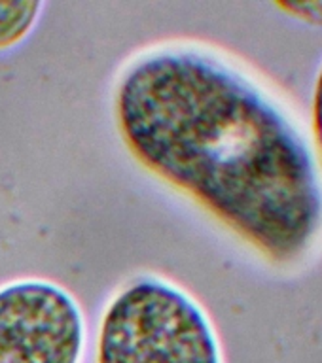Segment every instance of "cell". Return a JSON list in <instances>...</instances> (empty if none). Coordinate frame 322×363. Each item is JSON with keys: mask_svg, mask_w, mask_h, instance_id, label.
<instances>
[{"mask_svg": "<svg viewBox=\"0 0 322 363\" xmlns=\"http://www.w3.org/2000/svg\"><path fill=\"white\" fill-rule=\"evenodd\" d=\"M139 163L279 269L322 252V167L294 102L249 62L199 40L148 45L114 84Z\"/></svg>", "mask_w": 322, "mask_h": 363, "instance_id": "1", "label": "cell"}, {"mask_svg": "<svg viewBox=\"0 0 322 363\" xmlns=\"http://www.w3.org/2000/svg\"><path fill=\"white\" fill-rule=\"evenodd\" d=\"M95 363H226L209 312L190 291L142 274L102 311Z\"/></svg>", "mask_w": 322, "mask_h": 363, "instance_id": "2", "label": "cell"}, {"mask_svg": "<svg viewBox=\"0 0 322 363\" xmlns=\"http://www.w3.org/2000/svg\"><path fill=\"white\" fill-rule=\"evenodd\" d=\"M87 329L68 289L44 278L0 286V363H82Z\"/></svg>", "mask_w": 322, "mask_h": 363, "instance_id": "3", "label": "cell"}, {"mask_svg": "<svg viewBox=\"0 0 322 363\" xmlns=\"http://www.w3.org/2000/svg\"><path fill=\"white\" fill-rule=\"evenodd\" d=\"M44 2L0 0V51L10 50L27 38L36 27Z\"/></svg>", "mask_w": 322, "mask_h": 363, "instance_id": "4", "label": "cell"}, {"mask_svg": "<svg viewBox=\"0 0 322 363\" xmlns=\"http://www.w3.org/2000/svg\"><path fill=\"white\" fill-rule=\"evenodd\" d=\"M311 130L313 144L317 150L318 161L322 167V59L318 62L317 74H315V82H313V95H311Z\"/></svg>", "mask_w": 322, "mask_h": 363, "instance_id": "5", "label": "cell"}, {"mask_svg": "<svg viewBox=\"0 0 322 363\" xmlns=\"http://www.w3.org/2000/svg\"><path fill=\"white\" fill-rule=\"evenodd\" d=\"M275 6L290 19L322 28V2H277Z\"/></svg>", "mask_w": 322, "mask_h": 363, "instance_id": "6", "label": "cell"}]
</instances>
